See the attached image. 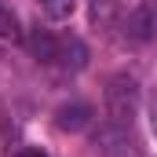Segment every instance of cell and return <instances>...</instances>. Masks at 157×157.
Here are the masks:
<instances>
[{
  "mask_svg": "<svg viewBox=\"0 0 157 157\" xmlns=\"http://www.w3.org/2000/svg\"><path fill=\"white\" fill-rule=\"evenodd\" d=\"M0 40H22V29H18V18H15V11L11 7H4L0 4Z\"/></svg>",
  "mask_w": 157,
  "mask_h": 157,
  "instance_id": "52a82bcc",
  "label": "cell"
},
{
  "mask_svg": "<svg viewBox=\"0 0 157 157\" xmlns=\"http://www.w3.org/2000/svg\"><path fill=\"white\" fill-rule=\"evenodd\" d=\"M73 0H44V15L51 18V22H66L70 15H73Z\"/></svg>",
  "mask_w": 157,
  "mask_h": 157,
  "instance_id": "ba28073f",
  "label": "cell"
},
{
  "mask_svg": "<svg viewBox=\"0 0 157 157\" xmlns=\"http://www.w3.org/2000/svg\"><path fill=\"white\" fill-rule=\"evenodd\" d=\"M29 51H33L37 62H59V40L48 29H33L29 33Z\"/></svg>",
  "mask_w": 157,
  "mask_h": 157,
  "instance_id": "5b68a950",
  "label": "cell"
},
{
  "mask_svg": "<svg viewBox=\"0 0 157 157\" xmlns=\"http://www.w3.org/2000/svg\"><path fill=\"white\" fill-rule=\"evenodd\" d=\"M150 29H154V15H150V7H135V11L128 15V22H124V37L135 40V44L150 40Z\"/></svg>",
  "mask_w": 157,
  "mask_h": 157,
  "instance_id": "277c9868",
  "label": "cell"
},
{
  "mask_svg": "<svg viewBox=\"0 0 157 157\" xmlns=\"http://www.w3.org/2000/svg\"><path fill=\"white\" fill-rule=\"evenodd\" d=\"M150 128H154V135H157V91L150 95Z\"/></svg>",
  "mask_w": 157,
  "mask_h": 157,
  "instance_id": "30bf717a",
  "label": "cell"
},
{
  "mask_svg": "<svg viewBox=\"0 0 157 157\" xmlns=\"http://www.w3.org/2000/svg\"><path fill=\"white\" fill-rule=\"evenodd\" d=\"M55 124L62 128V132H84L88 124H91V106L88 102H66V106H59L55 110Z\"/></svg>",
  "mask_w": 157,
  "mask_h": 157,
  "instance_id": "3957f363",
  "label": "cell"
},
{
  "mask_svg": "<svg viewBox=\"0 0 157 157\" xmlns=\"http://www.w3.org/2000/svg\"><path fill=\"white\" fill-rule=\"evenodd\" d=\"M95 150L102 157H139V146L132 139V128H121L113 121L95 132Z\"/></svg>",
  "mask_w": 157,
  "mask_h": 157,
  "instance_id": "7a4b0ae2",
  "label": "cell"
},
{
  "mask_svg": "<svg viewBox=\"0 0 157 157\" xmlns=\"http://www.w3.org/2000/svg\"><path fill=\"white\" fill-rule=\"evenodd\" d=\"M11 157H44V150H37V146H22V150H15Z\"/></svg>",
  "mask_w": 157,
  "mask_h": 157,
  "instance_id": "9c48e42d",
  "label": "cell"
},
{
  "mask_svg": "<svg viewBox=\"0 0 157 157\" xmlns=\"http://www.w3.org/2000/svg\"><path fill=\"white\" fill-rule=\"evenodd\" d=\"M59 62H62L66 70H84V62H88V48H84L77 37L59 40Z\"/></svg>",
  "mask_w": 157,
  "mask_h": 157,
  "instance_id": "8992f818",
  "label": "cell"
},
{
  "mask_svg": "<svg viewBox=\"0 0 157 157\" xmlns=\"http://www.w3.org/2000/svg\"><path fill=\"white\" fill-rule=\"evenodd\" d=\"M135 110H139V84H135V77H128V73L110 77V84H106V117L113 124H121V128H132Z\"/></svg>",
  "mask_w": 157,
  "mask_h": 157,
  "instance_id": "6da1fadb",
  "label": "cell"
}]
</instances>
